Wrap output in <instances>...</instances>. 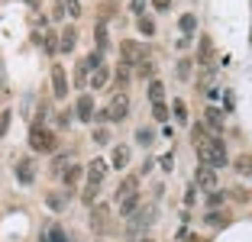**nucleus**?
<instances>
[{
  "instance_id": "1",
  "label": "nucleus",
  "mask_w": 252,
  "mask_h": 242,
  "mask_svg": "<svg viewBox=\"0 0 252 242\" xmlns=\"http://www.w3.org/2000/svg\"><path fill=\"white\" fill-rule=\"evenodd\" d=\"M194 152H197V165H207V168H214V171L230 165V149H226V139H223V136H210V139L204 142V146H197Z\"/></svg>"
},
{
  "instance_id": "2",
  "label": "nucleus",
  "mask_w": 252,
  "mask_h": 242,
  "mask_svg": "<svg viewBox=\"0 0 252 242\" xmlns=\"http://www.w3.org/2000/svg\"><path fill=\"white\" fill-rule=\"evenodd\" d=\"M30 149L32 155H49L52 158L55 152H59V132L52 129V126H30Z\"/></svg>"
},
{
  "instance_id": "3",
  "label": "nucleus",
  "mask_w": 252,
  "mask_h": 242,
  "mask_svg": "<svg viewBox=\"0 0 252 242\" xmlns=\"http://www.w3.org/2000/svg\"><path fill=\"white\" fill-rule=\"evenodd\" d=\"M49 91H52V100H68V94H71V78H68L65 65H59V61H52L49 65Z\"/></svg>"
},
{
  "instance_id": "4",
  "label": "nucleus",
  "mask_w": 252,
  "mask_h": 242,
  "mask_svg": "<svg viewBox=\"0 0 252 242\" xmlns=\"http://www.w3.org/2000/svg\"><path fill=\"white\" fill-rule=\"evenodd\" d=\"M146 59H152V49L146 42H139V39H123L120 42V61H126L129 68H136Z\"/></svg>"
},
{
  "instance_id": "5",
  "label": "nucleus",
  "mask_w": 252,
  "mask_h": 242,
  "mask_svg": "<svg viewBox=\"0 0 252 242\" xmlns=\"http://www.w3.org/2000/svg\"><path fill=\"white\" fill-rule=\"evenodd\" d=\"M197 68L200 71H204V78H210V74H214V68H217V49H214V39L210 36H204L197 42Z\"/></svg>"
},
{
  "instance_id": "6",
  "label": "nucleus",
  "mask_w": 252,
  "mask_h": 242,
  "mask_svg": "<svg viewBox=\"0 0 252 242\" xmlns=\"http://www.w3.org/2000/svg\"><path fill=\"white\" fill-rule=\"evenodd\" d=\"M74 120L78 123H94V113H97V100L91 91H81V94L74 97V107H71Z\"/></svg>"
},
{
  "instance_id": "7",
  "label": "nucleus",
  "mask_w": 252,
  "mask_h": 242,
  "mask_svg": "<svg viewBox=\"0 0 252 242\" xmlns=\"http://www.w3.org/2000/svg\"><path fill=\"white\" fill-rule=\"evenodd\" d=\"M129 110H133L129 94H110V103H107V117H110V123H126Z\"/></svg>"
},
{
  "instance_id": "8",
  "label": "nucleus",
  "mask_w": 252,
  "mask_h": 242,
  "mask_svg": "<svg viewBox=\"0 0 252 242\" xmlns=\"http://www.w3.org/2000/svg\"><path fill=\"white\" fill-rule=\"evenodd\" d=\"M13 178L23 184V187L36 184V178H39V165H36V158H32V155H26V158H16V165H13Z\"/></svg>"
},
{
  "instance_id": "9",
  "label": "nucleus",
  "mask_w": 252,
  "mask_h": 242,
  "mask_svg": "<svg viewBox=\"0 0 252 242\" xmlns=\"http://www.w3.org/2000/svg\"><path fill=\"white\" fill-rule=\"evenodd\" d=\"M107 175H110V165L104 158H91L84 165V184H91V187H104Z\"/></svg>"
},
{
  "instance_id": "10",
  "label": "nucleus",
  "mask_w": 252,
  "mask_h": 242,
  "mask_svg": "<svg viewBox=\"0 0 252 242\" xmlns=\"http://www.w3.org/2000/svg\"><path fill=\"white\" fill-rule=\"evenodd\" d=\"M129 84H133V68L126 61H117L110 78V94H129Z\"/></svg>"
},
{
  "instance_id": "11",
  "label": "nucleus",
  "mask_w": 252,
  "mask_h": 242,
  "mask_svg": "<svg viewBox=\"0 0 252 242\" xmlns=\"http://www.w3.org/2000/svg\"><path fill=\"white\" fill-rule=\"evenodd\" d=\"M74 161H78V152H74V149H59V152L49 158V175L62 178V175H65V168H71Z\"/></svg>"
},
{
  "instance_id": "12",
  "label": "nucleus",
  "mask_w": 252,
  "mask_h": 242,
  "mask_svg": "<svg viewBox=\"0 0 252 242\" xmlns=\"http://www.w3.org/2000/svg\"><path fill=\"white\" fill-rule=\"evenodd\" d=\"M71 197H74L71 191H65V187H55V191H45L42 204H45V210H52V213H65L68 204H71Z\"/></svg>"
},
{
  "instance_id": "13",
  "label": "nucleus",
  "mask_w": 252,
  "mask_h": 242,
  "mask_svg": "<svg viewBox=\"0 0 252 242\" xmlns=\"http://www.w3.org/2000/svg\"><path fill=\"white\" fill-rule=\"evenodd\" d=\"M110 213H113L110 204H94L91 207V216H88L91 229H94V233H107V229H110Z\"/></svg>"
},
{
  "instance_id": "14",
  "label": "nucleus",
  "mask_w": 252,
  "mask_h": 242,
  "mask_svg": "<svg viewBox=\"0 0 252 242\" xmlns=\"http://www.w3.org/2000/svg\"><path fill=\"white\" fill-rule=\"evenodd\" d=\"M200 120H204V126H207L214 136H223V132H226V113H223L220 107H214V103L204 107V117Z\"/></svg>"
},
{
  "instance_id": "15",
  "label": "nucleus",
  "mask_w": 252,
  "mask_h": 242,
  "mask_svg": "<svg viewBox=\"0 0 252 242\" xmlns=\"http://www.w3.org/2000/svg\"><path fill=\"white\" fill-rule=\"evenodd\" d=\"M194 184H197V191H204V194L220 187V184H217V171L207 168V165H197V168H194Z\"/></svg>"
},
{
  "instance_id": "16",
  "label": "nucleus",
  "mask_w": 252,
  "mask_h": 242,
  "mask_svg": "<svg viewBox=\"0 0 252 242\" xmlns=\"http://www.w3.org/2000/svg\"><path fill=\"white\" fill-rule=\"evenodd\" d=\"M133 194H139V175H126L123 181L117 184V191H113V204H123V200H129Z\"/></svg>"
},
{
  "instance_id": "17",
  "label": "nucleus",
  "mask_w": 252,
  "mask_h": 242,
  "mask_svg": "<svg viewBox=\"0 0 252 242\" xmlns=\"http://www.w3.org/2000/svg\"><path fill=\"white\" fill-rule=\"evenodd\" d=\"M74 49H78V26L68 23L59 30V55H71Z\"/></svg>"
},
{
  "instance_id": "18",
  "label": "nucleus",
  "mask_w": 252,
  "mask_h": 242,
  "mask_svg": "<svg viewBox=\"0 0 252 242\" xmlns=\"http://www.w3.org/2000/svg\"><path fill=\"white\" fill-rule=\"evenodd\" d=\"M39 242H71L65 233V226H62L59 220H49L42 223V229H39Z\"/></svg>"
},
{
  "instance_id": "19",
  "label": "nucleus",
  "mask_w": 252,
  "mask_h": 242,
  "mask_svg": "<svg viewBox=\"0 0 252 242\" xmlns=\"http://www.w3.org/2000/svg\"><path fill=\"white\" fill-rule=\"evenodd\" d=\"M59 181H62V187H65V191L78 194V184L84 181V165H81V161H74L71 168H65V175H62Z\"/></svg>"
},
{
  "instance_id": "20",
  "label": "nucleus",
  "mask_w": 252,
  "mask_h": 242,
  "mask_svg": "<svg viewBox=\"0 0 252 242\" xmlns=\"http://www.w3.org/2000/svg\"><path fill=\"white\" fill-rule=\"evenodd\" d=\"M233 223V213L226 210V207H220V210H204V226L207 229H223Z\"/></svg>"
},
{
  "instance_id": "21",
  "label": "nucleus",
  "mask_w": 252,
  "mask_h": 242,
  "mask_svg": "<svg viewBox=\"0 0 252 242\" xmlns=\"http://www.w3.org/2000/svg\"><path fill=\"white\" fill-rule=\"evenodd\" d=\"M110 78H113V68H110V65L97 68V71H91L88 88H91V91H110Z\"/></svg>"
},
{
  "instance_id": "22",
  "label": "nucleus",
  "mask_w": 252,
  "mask_h": 242,
  "mask_svg": "<svg viewBox=\"0 0 252 242\" xmlns=\"http://www.w3.org/2000/svg\"><path fill=\"white\" fill-rule=\"evenodd\" d=\"M133 161V152L129 146H113V155H110V171H126Z\"/></svg>"
},
{
  "instance_id": "23",
  "label": "nucleus",
  "mask_w": 252,
  "mask_h": 242,
  "mask_svg": "<svg viewBox=\"0 0 252 242\" xmlns=\"http://www.w3.org/2000/svg\"><path fill=\"white\" fill-rule=\"evenodd\" d=\"M226 200H230V187H217V191L204 194V210H220L226 207Z\"/></svg>"
},
{
  "instance_id": "24",
  "label": "nucleus",
  "mask_w": 252,
  "mask_h": 242,
  "mask_svg": "<svg viewBox=\"0 0 252 242\" xmlns=\"http://www.w3.org/2000/svg\"><path fill=\"white\" fill-rule=\"evenodd\" d=\"M194 68H197V61H194L191 55H178V61H175V78L178 81H191Z\"/></svg>"
},
{
  "instance_id": "25",
  "label": "nucleus",
  "mask_w": 252,
  "mask_h": 242,
  "mask_svg": "<svg viewBox=\"0 0 252 242\" xmlns=\"http://www.w3.org/2000/svg\"><path fill=\"white\" fill-rule=\"evenodd\" d=\"M136 32H139L142 39H156V32H158V26H156V16H149V13L136 16Z\"/></svg>"
},
{
  "instance_id": "26",
  "label": "nucleus",
  "mask_w": 252,
  "mask_h": 242,
  "mask_svg": "<svg viewBox=\"0 0 252 242\" xmlns=\"http://www.w3.org/2000/svg\"><path fill=\"white\" fill-rule=\"evenodd\" d=\"M94 49L104 52V55H107V49H110V26H107V23H94Z\"/></svg>"
},
{
  "instance_id": "27",
  "label": "nucleus",
  "mask_w": 252,
  "mask_h": 242,
  "mask_svg": "<svg viewBox=\"0 0 252 242\" xmlns=\"http://www.w3.org/2000/svg\"><path fill=\"white\" fill-rule=\"evenodd\" d=\"M117 10H120L117 0H97V23H107V26H110V20L117 16Z\"/></svg>"
},
{
  "instance_id": "28",
  "label": "nucleus",
  "mask_w": 252,
  "mask_h": 242,
  "mask_svg": "<svg viewBox=\"0 0 252 242\" xmlns=\"http://www.w3.org/2000/svg\"><path fill=\"white\" fill-rule=\"evenodd\" d=\"M39 49L45 52V55H59V30L55 26H49V30L42 32V45Z\"/></svg>"
},
{
  "instance_id": "29",
  "label": "nucleus",
  "mask_w": 252,
  "mask_h": 242,
  "mask_svg": "<svg viewBox=\"0 0 252 242\" xmlns=\"http://www.w3.org/2000/svg\"><path fill=\"white\" fill-rule=\"evenodd\" d=\"M188 132H191V142H194V149H197V146H204V142H207L210 136H214V132H210L207 126H204V120L191 123V126H188Z\"/></svg>"
},
{
  "instance_id": "30",
  "label": "nucleus",
  "mask_w": 252,
  "mask_h": 242,
  "mask_svg": "<svg viewBox=\"0 0 252 242\" xmlns=\"http://www.w3.org/2000/svg\"><path fill=\"white\" fill-rule=\"evenodd\" d=\"M171 120H175V123L178 126H191V113H188V103L181 100H171Z\"/></svg>"
},
{
  "instance_id": "31",
  "label": "nucleus",
  "mask_w": 252,
  "mask_h": 242,
  "mask_svg": "<svg viewBox=\"0 0 252 242\" xmlns=\"http://www.w3.org/2000/svg\"><path fill=\"white\" fill-rule=\"evenodd\" d=\"M146 97H149V103H158V100H165V81H162V78H152V81H146Z\"/></svg>"
},
{
  "instance_id": "32",
  "label": "nucleus",
  "mask_w": 252,
  "mask_h": 242,
  "mask_svg": "<svg viewBox=\"0 0 252 242\" xmlns=\"http://www.w3.org/2000/svg\"><path fill=\"white\" fill-rule=\"evenodd\" d=\"M233 171L249 178V175H252V152H239L236 158H233Z\"/></svg>"
},
{
  "instance_id": "33",
  "label": "nucleus",
  "mask_w": 252,
  "mask_h": 242,
  "mask_svg": "<svg viewBox=\"0 0 252 242\" xmlns=\"http://www.w3.org/2000/svg\"><path fill=\"white\" fill-rule=\"evenodd\" d=\"M136 142H139L142 149H149L152 142H156V126L146 123V126H136Z\"/></svg>"
},
{
  "instance_id": "34",
  "label": "nucleus",
  "mask_w": 252,
  "mask_h": 242,
  "mask_svg": "<svg viewBox=\"0 0 252 242\" xmlns=\"http://www.w3.org/2000/svg\"><path fill=\"white\" fill-rule=\"evenodd\" d=\"M88 81H91V71L84 68V61H78V65H74V71H71V84H74V91L88 88Z\"/></svg>"
},
{
  "instance_id": "35",
  "label": "nucleus",
  "mask_w": 252,
  "mask_h": 242,
  "mask_svg": "<svg viewBox=\"0 0 252 242\" xmlns=\"http://www.w3.org/2000/svg\"><path fill=\"white\" fill-rule=\"evenodd\" d=\"M139 207H142V191H139V194H133L129 200H123V204H120V216H123V220H129V216H133Z\"/></svg>"
},
{
  "instance_id": "36",
  "label": "nucleus",
  "mask_w": 252,
  "mask_h": 242,
  "mask_svg": "<svg viewBox=\"0 0 252 242\" xmlns=\"http://www.w3.org/2000/svg\"><path fill=\"white\" fill-rule=\"evenodd\" d=\"M133 74H136V78H142V81H152V78H158V74H156V59H146V61H139V65L133 68Z\"/></svg>"
},
{
  "instance_id": "37",
  "label": "nucleus",
  "mask_w": 252,
  "mask_h": 242,
  "mask_svg": "<svg viewBox=\"0 0 252 242\" xmlns=\"http://www.w3.org/2000/svg\"><path fill=\"white\" fill-rule=\"evenodd\" d=\"M91 142H94V146H110L113 142L110 126H94V129H91Z\"/></svg>"
},
{
  "instance_id": "38",
  "label": "nucleus",
  "mask_w": 252,
  "mask_h": 242,
  "mask_svg": "<svg viewBox=\"0 0 252 242\" xmlns=\"http://www.w3.org/2000/svg\"><path fill=\"white\" fill-rule=\"evenodd\" d=\"M84 68H88V71H97V68H104L107 65V59H104V52H97V49H91L88 55H84Z\"/></svg>"
},
{
  "instance_id": "39",
  "label": "nucleus",
  "mask_w": 252,
  "mask_h": 242,
  "mask_svg": "<svg viewBox=\"0 0 252 242\" xmlns=\"http://www.w3.org/2000/svg\"><path fill=\"white\" fill-rule=\"evenodd\" d=\"M168 120H171V103L165 100L152 103V123H168Z\"/></svg>"
},
{
  "instance_id": "40",
  "label": "nucleus",
  "mask_w": 252,
  "mask_h": 242,
  "mask_svg": "<svg viewBox=\"0 0 252 242\" xmlns=\"http://www.w3.org/2000/svg\"><path fill=\"white\" fill-rule=\"evenodd\" d=\"M178 30H181V36H194V32H197V16L194 13H181L178 16Z\"/></svg>"
},
{
  "instance_id": "41",
  "label": "nucleus",
  "mask_w": 252,
  "mask_h": 242,
  "mask_svg": "<svg viewBox=\"0 0 252 242\" xmlns=\"http://www.w3.org/2000/svg\"><path fill=\"white\" fill-rule=\"evenodd\" d=\"M68 20V13H65V3H62V0H52V7H49V23H65Z\"/></svg>"
},
{
  "instance_id": "42",
  "label": "nucleus",
  "mask_w": 252,
  "mask_h": 242,
  "mask_svg": "<svg viewBox=\"0 0 252 242\" xmlns=\"http://www.w3.org/2000/svg\"><path fill=\"white\" fill-rule=\"evenodd\" d=\"M97 197H100V187H91V184H84V191H81V204L84 207H94Z\"/></svg>"
},
{
  "instance_id": "43",
  "label": "nucleus",
  "mask_w": 252,
  "mask_h": 242,
  "mask_svg": "<svg viewBox=\"0 0 252 242\" xmlns=\"http://www.w3.org/2000/svg\"><path fill=\"white\" fill-rule=\"evenodd\" d=\"M126 10L133 16H142V13H149V0H126Z\"/></svg>"
},
{
  "instance_id": "44",
  "label": "nucleus",
  "mask_w": 252,
  "mask_h": 242,
  "mask_svg": "<svg viewBox=\"0 0 252 242\" xmlns=\"http://www.w3.org/2000/svg\"><path fill=\"white\" fill-rule=\"evenodd\" d=\"M10 123H13V110H10V107H3V110H0V139L7 136Z\"/></svg>"
},
{
  "instance_id": "45",
  "label": "nucleus",
  "mask_w": 252,
  "mask_h": 242,
  "mask_svg": "<svg viewBox=\"0 0 252 242\" xmlns=\"http://www.w3.org/2000/svg\"><path fill=\"white\" fill-rule=\"evenodd\" d=\"M71 117H74L71 110H62V113H55V132H59V129H68V126H71Z\"/></svg>"
},
{
  "instance_id": "46",
  "label": "nucleus",
  "mask_w": 252,
  "mask_h": 242,
  "mask_svg": "<svg viewBox=\"0 0 252 242\" xmlns=\"http://www.w3.org/2000/svg\"><path fill=\"white\" fill-rule=\"evenodd\" d=\"M62 3H65L68 20H78V16H81V0H62Z\"/></svg>"
},
{
  "instance_id": "47",
  "label": "nucleus",
  "mask_w": 252,
  "mask_h": 242,
  "mask_svg": "<svg viewBox=\"0 0 252 242\" xmlns=\"http://www.w3.org/2000/svg\"><path fill=\"white\" fill-rule=\"evenodd\" d=\"M149 3H152V10H156V13H168L175 0H149Z\"/></svg>"
},
{
  "instance_id": "48",
  "label": "nucleus",
  "mask_w": 252,
  "mask_h": 242,
  "mask_svg": "<svg viewBox=\"0 0 252 242\" xmlns=\"http://www.w3.org/2000/svg\"><path fill=\"white\" fill-rule=\"evenodd\" d=\"M191 42H194V36H178V39H175V49L185 52V49H191Z\"/></svg>"
},
{
  "instance_id": "49",
  "label": "nucleus",
  "mask_w": 252,
  "mask_h": 242,
  "mask_svg": "<svg viewBox=\"0 0 252 242\" xmlns=\"http://www.w3.org/2000/svg\"><path fill=\"white\" fill-rule=\"evenodd\" d=\"M194 200H197V184H188V191H185V204L191 207Z\"/></svg>"
},
{
  "instance_id": "50",
  "label": "nucleus",
  "mask_w": 252,
  "mask_h": 242,
  "mask_svg": "<svg viewBox=\"0 0 252 242\" xmlns=\"http://www.w3.org/2000/svg\"><path fill=\"white\" fill-rule=\"evenodd\" d=\"M230 200H236V204H249V194L236 187V191H230Z\"/></svg>"
},
{
  "instance_id": "51",
  "label": "nucleus",
  "mask_w": 252,
  "mask_h": 242,
  "mask_svg": "<svg viewBox=\"0 0 252 242\" xmlns=\"http://www.w3.org/2000/svg\"><path fill=\"white\" fill-rule=\"evenodd\" d=\"M152 168H156V158H146V161H142V168H139V178H142V175H149Z\"/></svg>"
},
{
  "instance_id": "52",
  "label": "nucleus",
  "mask_w": 252,
  "mask_h": 242,
  "mask_svg": "<svg viewBox=\"0 0 252 242\" xmlns=\"http://www.w3.org/2000/svg\"><path fill=\"white\" fill-rule=\"evenodd\" d=\"M171 165H175V155H165V158H162V168L171 171Z\"/></svg>"
},
{
  "instance_id": "53",
  "label": "nucleus",
  "mask_w": 252,
  "mask_h": 242,
  "mask_svg": "<svg viewBox=\"0 0 252 242\" xmlns=\"http://www.w3.org/2000/svg\"><path fill=\"white\" fill-rule=\"evenodd\" d=\"M7 94H10V91H7V81L0 78V100H3V97H7Z\"/></svg>"
},
{
  "instance_id": "54",
  "label": "nucleus",
  "mask_w": 252,
  "mask_h": 242,
  "mask_svg": "<svg viewBox=\"0 0 252 242\" xmlns=\"http://www.w3.org/2000/svg\"><path fill=\"white\" fill-rule=\"evenodd\" d=\"M185 242H207V236H188Z\"/></svg>"
},
{
  "instance_id": "55",
  "label": "nucleus",
  "mask_w": 252,
  "mask_h": 242,
  "mask_svg": "<svg viewBox=\"0 0 252 242\" xmlns=\"http://www.w3.org/2000/svg\"><path fill=\"white\" fill-rule=\"evenodd\" d=\"M26 3H30V7H39V0H26Z\"/></svg>"
},
{
  "instance_id": "56",
  "label": "nucleus",
  "mask_w": 252,
  "mask_h": 242,
  "mask_svg": "<svg viewBox=\"0 0 252 242\" xmlns=\"http://www.w3.org/2000/svg\"><path fill=\"white\" fill-rule=\"evenodd\" d=\"M142 242H152V239H142Z\"/></svg>"
}]
</instances>
